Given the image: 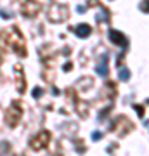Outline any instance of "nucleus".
<instances>
[{
  "mask_svg": "<svg viewBox=\"0 0 149 156\" xmlns=\"http://www.w3.org/2000/svg\"><path fill=\"white\" fill-rule=\"evenodd\" d=\"M89 31H90L89 26H80L78 28V35H89Z\"/></svg>",
  "mask_w": 149,
  "mask_h": 156,
  "instance_id": "nucleus-1",
  "label": "nucleus"
}]
</instances>
